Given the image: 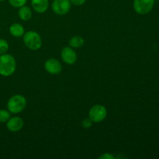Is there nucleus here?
Here are the masks:
<instances>
[{"label":"nucleus","instance_id":"f257e3e1","mask_svg":"<svg viewBox=\"0 0 159 159\" xmlns=\"http://www.w3.org/2000/svg\"><path fill=\"white\" fill-rule=\"evenodd\" d=\"M16 68V61L13 56L6 54L0 55V75L9 77L12 75Z\"/></svg>","mask_w":159,"mask_h":159},{"label":"nucleus","instance_id":"f03ea898","mask_svg":"<svg viewBox=\"0 0 159 159\" xmlns=\"http://www.w3.org/2000/svg\"><path fill=\"white\" fill-rule=\"evenodd\" d=\"M26 99L23 95L17 94L11 96L7 102V110L12 114H18L25 110L26 107Z\"/></svg>","mask_w":159,"mask_h":159},{"label":"nucleus","instance_id":"7ed1b4c3","mask_svg":"<svg viewBox=\"0 0 159 159\" xmlns=\"http://www.w3.org/2000/svg\"><path fill=\"white\" fill-rule=\"evenodd\" d=\"M23 43L28 49L31 51H37L42 46V38L36 31H27L23 36Z\"/></svg>","mask_w":159,"mask_h":159},{"label":"nucleus","instance_id":"20e7f679","mask_svg":"<svg viewBox=\"0 0 159 159\" xmlns=\"http://www.w3.org/2000/svg\"><path fill=\"white\" fill-rule=\"evenodd\" d=\"M107 110L104 106L100 104L94 105L89 111V117L93 123H101L107 118Z\"/></svg>","mask_w":159,"mask_h":159},{"label":"nucleus","instance_id":"39448f33","mask_svg":"<svg viewBox=\"0 0 159 159\" xmlns=\"http://www.w3.org/2000/svg\"><path fill=\"white\" fill-rule=\"evenodd\" d=\"M155 2V0H134L133 7L137 13L145 15L153 9Z\"/></svg>","mask_w":159,"mask_h":159},{"label":"nucleus","instance_id":"423d86ee","mask_svg":"<svg viewBox=\"0 0 159 159\" xmlns=\"http://www.w3.org/2000/svg\"><path fill=\"white\" fill-rule=\"evenodd\" d=\"M71 7L70 0H54L51 4L53 12L57 15L63 16L68 13Z\"/></svg>","mask_w":159,"mask_h":159},{"label":"nucleus","instance_id":"0eeeda50","mask_svg":"<svg viewBox=\"0 0 159 159\" xmlns=\"http://www.w3.org/2000/svg\"><path fill=\"white\" fill-rule=\"evenodd\" d=\"M61 59L65 64L69 65H74L77 61L78 58V56L75 51L74 50V48H71L70 46L65 47L61 50Z\"/></svg>","mask_w":159,"mask_h":159},{"label":"nucleus","instance_id":"6e6552de","mask_svg":"<svg viewBox=\"0 0 159 159\" xmlns=\"http://www.w3.org/2000/svg\"><path fill=\"white\" fill-rule=\"evenodd\" d=\"M44 68L49 74L58 75L61 72L62 65L57 59L49 58L45 61Z\"/></svg>","mask_w":159,"mask_h":159},{"label":"nucleus","instance_id":"1a4fd4ad","mask_svg":"<svg viewBox=\"0 0 159 159\" xmlns=\"http://www.w3.org/2000/svg\"><path fill=\"white\" fill-rule=\"evenodd\" d=\"M24 126L23 120L20 116H12L6 122V127L11 132H18Z\"/></svg>","mask_w":159,"mask_h":159},{"label":"nucleus","instance_id":"9d476101","mask_svg":"<svg viewBox=\"0 0 159 159\" xmlns=\"http://www.w3.org/2000/svg\"><path fill=\"white\" fill-rule=\"evenodd\" d=\"M31 5L36 12L43 13L48 9L49 1L48 0H31Z\"/></svg>","mask_w":159,"mask_h":159},{"label":"nucleus","instance_id":"9b49d317","mask_svg":"<svg viewBox=\"0 0 159 159\" xmlns=\"http://www.w3.org/2000/svg\"><path fill=\"white\" fill-rule=\"evenodd\" d=\"M9 33L14 37H21L25 34V29L20 23H14L9 26Z\"/></svg>","mask_w":159,"mask_h":159},{"label":"nucleus","instance_id":"f8f14e48","mask_svg":"<svg viewBox=\"0 0 159 159\" xmlns=\"http://www.w3.org/2000/svg\"><path fill=\"white\" fill-rule=\"evenodd\" d=\"M32 15V10L29 6H26L25 5V6L19 8L18 16L20 20H23V21H28L29 20H30Z\"/></svg>","mask_w":159,"mask_h":159},{"label":"nucleus","instance_id":"ddd939ff","mask_svg":"<svg viewBox=\"0 0 159 159\" xmlns=\"http://www.w3.org/2000/svg\"><path fill=\"white\" fill-rule=\"evenodd\" d=\"M68 44L72 48H80L85 44V40L81 36L76 35L68 40Z\"/></svg>","mask_w":159,"mask_h":159},{"label":"nucleus","instance_id":"4468645a","mask_svg":"<svg viewBox=\"0 0 159 159\" xmlns=\"http://www.w3.org/2000/svg\"><path fill=\"white\" fill-rule=\"evenodd\" d=\"M11 117V113L8 110H0V123H6Z\"/></svg>","mask_w":159,"mask_h":159},{"label":"nucleus","instance_id":"2eb2a0df","mask_svg":"<svg viewBox=\"0 0 159 159\" xmlns=\"http://www.w3.org/2000/svg\"><path fill=\"white\" fill-rule=\"evenodd\" d=\"M9 48V45L7 40L5 39H0V55L7 53Z\"/></svg>","mask_w":159,"mask_h":159},{"label":"nucleus","instance_id":"dca6fc26","mask_svg":"<svg viewBox=\"0 0 159 159\" xmlns=\"http://www.w3.org/2000/svg\"><path fill=\"white\" fill-rule=\"evenodd\" d=\"M10 6L14 8H20L26 4L27 0H8Z\"/></svg>","mask_w":159,"mask_h":159},{"label":"nucleus","instance_id":"f3484780","mask_svg":"<svg viewBox=\"0 0 159 159\" xmlns=\"http://www.w3.org/2000/svg\"><path fill=\"white\" fill-rule=\"evenodd\" d=\"M93 122L92 121V120L90 119L89 117L85 118V119H84L82 121V126L83 128L89 129L92 127V125H93Z\"/></svg>","mask_w":159,"mask_h":159},{"label":"nucleus","instance_id":"a211bd4d","mask_svg":"<svg viewBox=\"0 0 159 159\" xmlns=\"http://www.w3.org/2000/svg\"><path fill=\"white\" fill-rule=\"evenodd\" d=\"M99 159H115V156L111 153H104L99 156Z\"/></svg>","mask_w":159,"mask_h":159},{"label":"nucleus","instance_id":"6ab92c4d","mask_svg":"<svg viewBox=\"0 0 159 159\" xmlns=\"http://www.w3.org/2000/svg\"><path fill=\"white\" fill-rule=\"evenodd\" d=\"M70 2H71V5H74V6H79L85 4L86 0H70Z\"/></svg>","mask_w":159,"mask_h":159},{"label":"nucleus","instance_id":"aec40b11","mask_svg":"<svg viewBox=\"0 0 159 159\" xmlns=\"http://www.w3.org/2000/svg\"><path fill=\"white\" fill-rule=\"evenodd\" d=\"M3 1H5V0H0V2H3Z\"/></svg>","mask_w":159,"mask_h":159},{"label":"nucleus","instance_id":"412c9836","mask_svg":"<svg viewBox=\"0 0 159 159\" xmlns=\"http://www.w3.org/2000/svg\"><path fill=\"white\" fill-rule=\"evenodd\" d=\"M155 1H158V2H159V0H155Z\"/></svg>","mask_w":159,"mask_h":159}]
</instances>
